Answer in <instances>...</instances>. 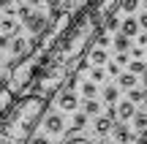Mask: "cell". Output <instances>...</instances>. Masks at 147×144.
Wrapping results in <instances>:
<instances>
[{
    "mask_svg": "<svg viewBox=\"0 0 147 144\" xmlns=\"http://www.w3.org/2000/svg\"><path fill=\"white\" fill-rule=\"evenodd\" d=\"M49 101L41 95H22L11 103V109L0 117V144H27L41 125Z\"/></svg>",
    "mask_w": 147,
    "mask_h": 144,
    "instance_id": "cell-1",
    "label": "cell"
},
{
    "mask_svg": "<svg viewBox=\"0 0 147 144\" xmlns=\"http://www.w3.org/2000/svg\"><path fill=\"white\" fill-rule=\"evenodd\" d=\"M36 71H38V54H27V57H22V60H16L14 65H11V76H8V82H5V87H8L11 92H22V90H27V87L33 84V76H36Z\"/></svg>",
    "mask_w": 147,
    "mask_h": 144,
    "instance_id": "cell-2",
    "label": "cell"
},
{
    "mask_svg": "<svg viewBox=\"0 0 147 144\" xmlns=\"http://www.w3.org/2000/svg\"><path fill=\"white\" fill-rule=\"evenodd\" d=\"M120 3L123 0H90V5H87L90 19L95 25H104V19H109V16H115L120 11Z\"/></svg>",
    "mask_w": 147,
    "mask_h": 144,
    "instance_id": "cell-3",
    "label": "cell"
},
{
    "mask_svg": "<svg viewBox=\"0 0 147 144\" xmlns=\"http://www.w3.org/2000/svg\"><path fill=\"white\" fill-rule=\"evenodd\" d=\"M44 131L52 136L63 133V114L60 112H52V114H44Z\"/></svg>",
    "mask_w": 147,
    "mask_h": 144,
    "instance_id": "cell-4",
    "label": "cell"
},
{
    "mask_svg": "<svg viewBox=\"0 0 147 144\" xmlns=\"http://www.w3.org/2000/svg\"><path fill=\"white\" fill-rule=\"evenodd\" d=\"M112 139H115V144H131L134 141V133L128 131L125 123H115V128H112Z\"/></svg>",
    "mask_w": 147,
    "mask_h": 144,
    "instance_id": "cell-5",
    "label": "cell"
},
{
    "mask_svg": "<svg viewBox=\"0 0 147 144\" xmlns=\"http://www.w3.org/2000/svg\"><path fill=\"white\" fill-rule=\"evenodd\" d=\"M76 103H79V98L74 95V90H60L57 92V106L63 109V112H74Z\"/></svg>",
    "mask_w": 147,
    "mask_h": 144,
    "instance_id": "cell-6",
    "label": "cell"
},
{
    "mask_svg": "<svg viewBox=\"0 0 147 144\" xmlns=\"http://www.w3.org/2000/svg\"><path fill=\"white\" fill-rule=\"evenodd\" d=\"M19 30V22H16V16H14V11H5V16L0 19V33L3 35H14V33Z\"/></svg>",
    "mask_w": 147,
    "mask_h": 144,
    "instance_id": "cell-7",
    "label": "cell"
},
{
    "mask_svg": "<svg viewBox=\"0 0 147 144\" xmlns=\"http://www.w3.org/2000/svg\"><path fill=\"white\" fill-rule=\"evenodd\" d=\"M25 25H27V30H30L33 35H41L44 27H47V16L44 14H30V19H27Z\"/></svg>",
    "mask_w": 147,
    "mask_h": 144,
    "instance_id": "cell-8",
    "label": "cell"
},
{
    "mask_svg": "<svg viewBox=\"0 0 147 144\" xmlns=\"http://www.w3.org/2000/svg\"><path fill=\"white\" fill-rule=\"evenodd\" d=\"M14 101H16V95H14L5 84H0V117L11 109V103H14Z\"/></svg>",
    "mask_w": 147,
    "mask_h": 144,
    "instance_id": "cell-9",
    "label": "cell"
},
{
    "mask_svg": "<svg viewBox=\"0 0 147 144\" xmlns=\"http://www.w3.org/2000/svg\"><path fill=\"white\" fill-rule=\"evenodd\" d=\"M8 46H11V52H14L16 60H22V57H27V54H30V44H27L25 38H14Z\"/></svg>",
    "mask_w": 147,
    "mask_h": 144,
    "instance_id": "cell-10",
    "label": "cell"
},
{
    "mask_svg": "<svg viewBox=\"0 0 147 144\" xmlns=\"http://www.w3.org/2000/svg\"><path fill=\"white\" fill-rule=\"evenodd\" d=\"M115 109H117V120H123V123H128V120L136 114V106H134L131 101H120Z\"/></svg>",
    "mask_w": 147,
    "mask_h": 144,
    "instance_id": "cell-11",
    "label": "cell"
},
{
    "mask_svg": "<svg viewBox=\"0 0 147 144\" xmlns=\"http://www.w3.org/2000/svg\"><path fill=\"white\" fill-rule=\"evenodd\" d=\"M112 128H115V120L106 117V114H101V117L95 120V133H98V136H109Z\"/></svg>",
    "mask_w": 147,
    "mask_h": 144,
    "instance_id": "cell-12",
    "label": "cell"
},
{
    "mask_svg": "<svg viewBox=\"0 0 147 144\" xmlns=\"http://www.w3.org/2000/svg\"><path fill=\"white\" fill-rule=\"evenodd\" d=\"M87 60L93 65H106V63H109V54H106L104 46H95V49H90V52H87Z\"/></svg>",
    "mask_w": 147,
    "mask_h": 144,
    "instance_id": "cell-13",
    "label": "cell"
},
{
    "mask_svg": "<svg viewBox=\"0 0 147 144\" xmlns=\"http://www.w3.org/2000/svg\"><path fill=\"white\" fill-rule=\"evenodd\" d=\"M120 33H123V35H128V38L139 35V22L128 16V19H125V22H123V25H120Z\"/></svg>",
    "mask_w": 147,
    "mask_h": 144,
    "instance_id": "cell-14",
    "label": "cell"
},
{
    "mask_svg": "<svg viewBox=\"0 0 147 144\" xmlns=\"http://www.w3.org/2000/svg\"><path fill=\"white\" fill-rule=\"evenodd\" d=\"M117 84H120L123 90H131V87H136V76L125 71V74H120V76H117Z\"/></svg>",
    "mask_w": 147,
    "mask_h": 144,
    "instance_id": "cell-15",
    "label": "cell"
},
{
    "mask_svg": "<svg viewBox=\"0 0 147 144\" xmlns=\"http://www.w3.org/2000/svg\"><path fill=\"white\" fill-rule=\"evenodd\" d=\"M115 49L117 52H128V49H131V38L123 35V33H117L115 35Z\"/></svg>",
    "mask_w": 147,
    "mask_h": 144,
    "instance_id": "cell-16",
    "label": "cell"
},
{
    "mask_svg": "<svg viewBox=\"0 0 147 144\" xmlns=\"http://www.w3.org/2000/svg\"><path fill=\"white\" fill-rule=\"evenodd\" d=\"M131 123H134V128H136V131H147V112H136L131 117Z\"/></svg>",
    "mask_w": 147,
    "mask_h": 144,
    "instance_id": "cell-17",
    "label": "cell"
},
{
    "mask_svg": "<svg viewBox=\"0 0 147 144\" xmlns=\"http://www.w3.org/2000/svg\"><path fill=\"white\" fill-rule=\"evenodd\" d=\"M144 71H147V63H144V60H131V63H128V74L136 76V74H144Z\"/></svg>",
    "mask_w": 147,
    "mask_h": 144,
    "instance_id": "cell-18",
    "label": "cell"
},
{
    "mask_svg": "<svg viewBox=\"0 0 147 144\" xmlns=\"http://www.w3.org/2000/svg\"><path fill=\"white\" fill-rule=\"evenodd\" d=\"M84 123H87V114H84V112L74 114V123H71V131H68V133H74V131H82V128H84Z\"/></svg>",
    "mask_w": 147,
    "mask_h": 144,
    "instance_id": "cell-19",
    "label": "cell"
},
{
    "mask_svg": "<svg viewBox=\"0 0 147 144\" xmlns=\"http://www.w3.org/2000/svg\"><path fill=\"white\" fill-rule=\"evenodd\" d=\"M101 112V106H98V101H95V98H87V101H84V114H98Z\"/></svg>",
    "mask_w": 147,
    "mask_h": 144,
    "instance_id": "cell-20",
    "label": "cell"
},
{
    "mask_svg": "<svg viewBox=\"0 0 147 144\" xmlns=\"http://www.w3.org/2000/svg\"><path fill=\"white\" fill-rule=\"evenodd\" d=\"M95 92H98V84L95 82H84L82 84V95L84 98H95Z\"/></svg>",
    "mask_w": 147,
    "mask_h": 144,
    "instance_id": "cell-21",
    "label": "cell"
},
{
    "mask_svg": "<svg viewBox=\"0 0 147 144\" xmlns=\"http://www.w3.org/2000/svg\"><path fill=\"white\" fill-rule=\"evenodd\" d=\"M104 101L109 106H115L117 103V87H104Z\"/></svg>",
    "mask_w": 147,
    "mask_h": 144,
    "instance_id": "cell-22",
    "label": "cell"
},
{
    "mask_svg": "<svg viewBox=\"0 0 147 144\" xmlns=\"http://www.w3.org/2000/svg\"><path fill=\"white\" fill-rule=\"evenodd\" d=\"M144 92H147V90H136V87H131V90H128V101H131V103L144 101Z\"/></svg>",
    "mask_w": 147,
    "mask_h": 144,
    "instance_id": "cell-23",
    "label": "cell"
},
{
    "mask_svg": "<svg viewBox=\"0 0 147 144\" xmlns=\"http://www.w3.org/2000/svg\"><path fill=\"white\" fill-rule=\"evenodd\" d=\"M104 68H101V65H95L93 71H90V82H95V84H98V82H104Z\"/></svg>",
    "mask_w": 147,
    "mask_h": 144,
    "instance_id": "cell-24",
    "label": "cell"
},
{
    "mask_svg": "<svg viewBox=\"0 0 147 144\" xmlns=\"http://www.w3.org/2000/svg\"><path fill=\"white\" fill-rule=\"evenodd\" d=\"M30 14H33V8H30V5H19V11H16V16H19L22 22H27V19H30Z\"/></svg>",
    "mask_w": 147,
    "mask_h": 144,
    "instance_id": "cell-25",
    "label": "cell"
},
{
    "mask_svg": "<svg viewBox=\"0 0 147 144\" xmlns=\"http://www.w3.org/2000/svg\"><path fill=\"white\" fill-rule=\"evenodd\" d=\"M120 8L131 14V11H136V8H139V0H123V3H120Z\"/></svg>",
    "mask_w": 147,
    "mask_h": 144,
    "instance_id": "cell-26",
    "label": "cell"
},
{
    "mask_svg": "<svg viewBox=\"0 0 147 144\" xmlns=\"http://www.w3.org/2000/svg\"><path fill=\"white\" fill-rule=\"evenodd\" d=\"M101 27H106V30H117V27H120V22H117V14L115 16H109V19H104V25Z\"/></svg>",
    "mask_w": 147,
    "mask_h": 144,
    "instance_id": "cell-27",
    "label": "cell"
},
{
    "mask_svg": "<svg viewBox=\"0 0 147 144\" xmlns=\"http://www.w3.org/2000/svg\"><path fill=\"white\" fill-rule=\"evenodd\" d=\"M106 71H109L112 76H120V65L117 63H106Z\"/></svg>",
    "mask_w": 147,
    "mask_h": 144,
    "instance_id": "cell-28",
    "label": "cell"
},
{
    "mask_svg": "<svg viewBox=\"0 0 147 144\" xmlns=\"http://www.w3.org/2000/svg\"><path fill=\"white\" fill-rule=\"evenodd\" d=\"M27 144H52V141H49L47 136H33V139L27 141Z\"/></svg>",
    "mask_w": 147,
    "mask_h": 144,
    "instance_id": "cell-29",
    "label": "cell"
},
{
    "mask_svg": "<svg viewBox=\"0 0 147 144\" xmlns=\"http://www.w3.org/2000/svg\"><path fill=\"white\" fill-rule=\"evenodd\" d=\"M115 63H117V65H125V63H128V52H120V54L115 57Z\"/></svg>",
    "mask_w": 147,
    "mask_h": 144,
    "instance_id": "cell-30",
    "label": "cell"
},
{
    "mask_svg": "<svg viewBox=\"0 0 147 144\" xmlns=\"http://www.w3.org/2000/svg\"><path fill=\"white\" fill-rule=\"evenodd\" d=\"M136 22H139V27H142V30H147V11H144V14H142V16H139V19H136Z\"/></svg>",
    "mask_w": 147,
    "mask_h": 144,
    "instance_id": "cell-31",
    "label": "cell"
},
{
    "mask_svg": "<svg viewBox=\"0 0 147 144\" xmlns=\"http://www.w3.org/2000/svg\"><path fill=\"white\" fill-rule=\"evenodd\" d=\"M8 44H11V35H3V33H0V49L8 46Z\"/></svg>",
    "mask_w": 147,
    "mask_h": 144,
    "instance_id": "cell-32",
    "label": "cell"
},
{
    "mask_svg": "<svg viewBox=\"0 0 147 144\" xmlns=\"http://www.w3.org/2000/svg\"><path fill=\"white\" fill-rule=\"evenodd\" d=\"M131 54H134L131 60H142V57H144V52H142V49H131Z\"/></svg>",
    "mask_w": 147,
    "mask_h": 144,
    "instance_id": "cell-33",
    "label": "cell"
},
{
    "mask_svg": "<svg viewBox=\"0 0 147 144\" xmlns=\"http://www.w3.org/2000/svg\"><path fill=\"white\" fill-rule=\"evenodd\" d=\"M44 3H47L52 11H55V8H60V0H44Z\"/></svg>",
    "mask_w": 147,
    "mask_h": 144,
    "instance_id": "cell-34",
    "label": "cell"
},
{
    "mask_svg": "<svg viewBox=\"0 0 147 144\" xmlns=\"http://www.w3.org/2000/svg\"><path fill=\"white\" fill-rule=\"evenodd\" d=\"M63 144H90L87 139H68V141H63Z\"/></svg>",
    "mask_w": 147,
    "mask_h": 144,
    "instance_id": "cell-35",
    "label": "cell"
},
{
    "mask_svg": "<svg viewBox=\"0 0 147 144\" xmlns=\"http://www.w3.org/2000/svg\"><path fill=\"white\" fill-rule=\"evenodd\" d=\"M11 3H14V0H0V8H5V11H8V8H11Z\"/></svg>",
    "mask_w": 147,
    "mask_h": 144,
    "instance_id": "cell-36",
    "label": "cell"
},
{
    "mask_svg": "<svg viewBox=\"0 0 147 144\" xmlns=\"http://www.w3.org/2000/svg\"><path fill=\"white\" fill-rule=\"evenodd\" d=\"M136 144H147V131H142V136L136 139Z\"/></svg>",
    "mask_w": 147,
    "mask_h": 144,
    "instance_id": "cell-37",
    "label": "cell"
},
{
    "mask_svg": "<svg viewBox=\"0 0 147 144\" xmlns=\"http://www.w3.org/2000/svg\"><path fill=\"white\" fill-rule=\"evenodd\" d=\"M139 38V44H147V33H142V35H136Z\"/></svg>",
    "mask_w": 147,
    "mask_h": 144,
    "instance_id": "cell-38",
    "label": "cell"
},
{
    "mask_svg": "<svg viewBox=\"0 0 147 144\" xmlns=\"http://www.w3.org/2000/svg\"><path fill=\"white\" fill-rule=\"evenodd\" d=\"M98 144H115V141H112V139H106V136H101V141Z\"/></svg>",
    "mask_w": 147,
    "mask_h": 144,
    "instance_id": "cell-39",
    "label": "cell"
},
{
    "mask_svg": "<svg viewBox=\"0 0 147 144\" xmlns=\"http://www.w3.org/2000/svg\"><path fill=\"white\" fill-rule=\"evenodd\" d=\"M142 87H144V90H147V71H144V74H142Z\"/></svg>",
    "mask_w": 147,
    "mask_h": 144,
    "instance_id": "cell-40",
    "label": "cell"
},
{
    "mask_svg": "<svg viewBox=\"0 0 147 144\" xmlns=\"http://www.w3.org/2000/svg\"><path fill=\"white\" fill-rule=\"evenodd\" d=\"M44 0H27V5H41Z\"/></svg>",
    "mask_w": 147,
    "mask_h": 144,
    "instance_id": "cell-41",
    "label": "cell"
},
{
    "mask_svg": "<svg viewBox=\"0 0 147 144\" xmlns=\"http://www.w3.org/2000/svg\"><path fill=\"white\" fill-rule=\"evenodd\" d=\"M142 103H144V109H142V112H147V92H144V101H142Z\"/></svg>",
    "mask_w": 147,
    "mask_h": 144,
    "instance_id": "cell-42",
    "label": "cell"
},
{
    "mask_svg": "<svg viewBox=\"0 0 147 144\" xmlns=\"http://www.w3.org/2000/svg\"><path fill=\"white\" fill-rule=\"evenodd\" d=\"M0 84H3V74H0Z\"/></svg>",
    "mask_w": 147,
    "mask_h": 144,
    "instance_id": "cell-43",
    "label": "cell"
},
{
    "mask_svg": "<svg viewBox=\"0 0 147 144\" xmlns=\"http://www.w3.org/2000/svg\"><path fill=\"white\" fill-rule=\"evenodd\" d=\"M144 11H147V0H144Z\"/></svg>",
    "mask_w": 147,
    "mask_h": 144,
    "instance_id": "cell-44",
    "label": "cell"
},
{
    "mask_svg": "<svg viewBox=\"0 0 147 144\" xmlns=\"http://www.w3.org/2000/svg\"><path fill=\"white\" fill-rule=\"evenodd\" d=\"M144 60H147V54H144Z\"/></svg>",
    "mask_w": 147,
    "mask_h": 144,
    "instance_id": "cell-45",
    "label": "cell"
}]
</instances>
